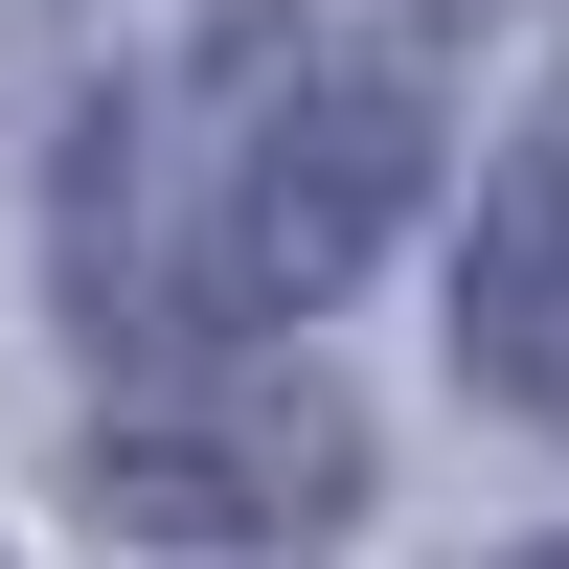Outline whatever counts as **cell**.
<instances>
[{
  "instance_id": "6da1fadb",
  "label": "cell",
  "mask_w": 569,
  "mask_h": 569,
  "mask_svg": "<svg viewBox=\"0 0 569 569\" xmlns=\"http://www.w3.org/2000/svg\"><path fill=\"white\" fill-rule=\"evenodd\" d=\"M410 160H433V114H410L388 69H342V46H228L160 114L91 137L69 273H91V319H160V342L182 319H297V297H342L410 228Z\"/></svg>"
},
{
  "instance_id": "7a4b0ae2",
  "label": "cell",
  "mask_w": 569,
  "mask_h": 569,
  "mask_svg": "<svg viewBox=\"0 0 569 569\" xmlns=\"http://www.w3.org/2000/svg\"><path fill=\"white\" fill-rule=\"evenodd\" d=\"M91 501H114V525H160V547H297V525H342V501H365V433H342V388L137 410V433L91 456Z\"/></svg>"
},
{
  "instance_id": "3957f363",
  "label": "cell",
  "mask_w": 569,
  "mask_h": 569,
  "mask_svg": "<svg viewBox=\"0 0 569 569\" xmlns=\"http://www.w3.org/2000/svg\"><path fill=\"white\" fill-rule=\"evenodd\" d=\"M456 342H479V388H501V410H547V433H569V114L501 160L479 273H456Z\"/></svg>"
}]
</instances>
